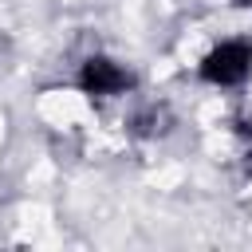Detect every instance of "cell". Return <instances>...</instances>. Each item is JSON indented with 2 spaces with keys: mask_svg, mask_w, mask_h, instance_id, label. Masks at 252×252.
Returning a JSON list of instances; mask_svg holds the SVG:
<instances>
[{
  "mask_svg": "<svg viewBox=\"0 0 252 252\" xmlns=\"http://www.w3.org/2000/svg\"><path fill=\"white\" fill-rule=\"evenodd\" d=\"M252 75V43L248 39H224L201 59V79L213 87H240Z\"/></svg>",
  "mask_w": 252,
  "mask_h": 252,
  "instance_id": "1",
  "label": "cell"
},
{
  "mask_svg": "<svg viewBox=\"0 0 252 252\" xmlns=\"http://www.w3.org/2000/svg\"><path fill=\"white\" fill-rule=\"evenodd\" d=\"M79 87H83L87 94L106 98V94H122V91H130V87H134V75H130V71H122L114 59L94 55V59H87V63H83V71H79Z\"/></svg>",
  "mask_w": 252,
  "mask_h": 252,
  "instance_id": "2",
  "label": "cell"
},
{
  "mask_svg": "<svg viewBox=\"0 0 252 252\" xmlns=\"http://www.w3.org/2000/svg\"><path fill=\"white\" fill-rule=\"evenodd\" d=\"M130 134H142V138H154V134H165V126H169V114H165V106H142L138 114H130Z\"/></svg>",
  "mask_w": 252,
  "mask_h": 252,
  "instance_id": "3",
  "label": "cell"
},
{
  "mask_svg": "<svg viewBox=\"0 0 252 252\" xmlns=\"http://www.w3.org/2000/svg\"><path fill=\"white\" fill-rule=\"evenodd\" d=\"M244 169H248V173H252V154H244Z\"/></svg>",
  "mask_w": 252,
  "mask_h": 252,
  "instance_id": "4",
  "label": "cell"
},
{
  "mask_svg": "<svg viewBox=\"0 0 252 252\" xmlns=\"http://www.w3.org/2000/svg\"><path fill=\"white\" fill-rule=\"evenodd\" d=\"M244 134H252V122H248V126H244Z\"/></svg>",
  "mask_w": 252,
  "mask_h": 252,
  "instance_id": "5",
  "label": "cell"
}]
</instances>
